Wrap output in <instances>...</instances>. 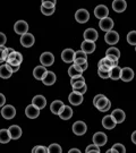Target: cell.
<instances>
[{
    "instance_id": "cell-1",
    "label": "cell",
    "mask_w": 136,
    "mask_h": 153,
    "mask_svg": "<svg viewBox=\"0 0 136 153\" xmlns=\"http://www.w3.org/2000/svg\"><path fill=\"white\" fill-rule=\"evenodd\" d=\"M1 116L5 119H7V120L13 119L16 116V109H15V107L11 105V104H6V105H4V108L1 109Z\"/></svg>"
},
{
    "instance_id": "cell-2",
    "label": "cell",
    "mask_w": 136,
    "mask_h": 153,
    "mask_svg": "<svg viewBox=\"0 0 136 153\" xmlns=\"http://www.w3.org/2000/svg\"><path fill=\"white\" fill-rule=\"evenodd\" d=\"M71 129H73V133H74L75 135L82 136V135H84V134L86 133L87 127H86V124H85L84 121L78 120V121H76V123H74V124H73Z\"/></svg>"
},
{
    "instance_id": "cell-3",
    "label": "cell",
    "mask_w": 136,
    "mask_h": 153,
    "mask_svg": "<svg viewBox=\"0 0 136 153\" xmlns=\"http://www.w3.org/2000/svg\"><path fill=\"white\" fill-rule=\"evenodd\" d=\"M104 41L110 45H114L119 41V34H118V32L112 31V30L108 31V32H106V35H104Z\"/></svg>"
},
{
    "instance_id": "cell-4",
    "label": "cell",
    "mask_w": 136,
    "mask_h": 153,
    "mask_svg": "<svg viewBox=\"0 0 136 153\" xmlns=\"http://www.w3.org/2000/svg\"><path fill=\"white\" fill-rule=\"evenodd\" d=\"M75 19H76L78 23H81V24H84V23L88 22V19H90V13H88L86 9L81 8V9H78V10L75 13Z\"/></svg>"
},
{
    "instance_id": "cell-5",
    "label": "cell",
    "mask_w": 136,
    "mask_h": 153,
    "mask_svg": "<svg viewBox=\"0 0 136 153\" xmlns=\"http://www.w3.org/2000/svg\"><path fill=\"white\" fill-rule=\"evenodd\" d=\"M40 62L42 64V66H45V67L52 66V64L54 62V56L51 52H48V51L43 52L40 56Z\"/></svg>"
},
{
    "instance_id": "cell-6",
    "label": "cell",
    "mask_w": 136,
    "mask_h": 153,
    "mask_svg": "<svg viewBox=\"0 0 136 153\" xmlns=\"http://www.w3.org/2000/svg\"><path fill=\"white\" fill-rule=\"evenodd\" d=\"M34 42H35V39H34V35L31 33L27 32L21 36V44L25 48H31Z\"/></svg>"
},
{
    "instance_id": "cell-7",
    "label": "cell",
    "mask_w": 136,
    "mask_h": 153,
    "mask_svg": "<svg viewBox=\"0 0 136 153\" xmlns=\"http://www.w3.org/2000/svg\"><path fill=\"white\" fill-rule=\"evenodd\" d=\"M25 115L30 119H35L40 116V109L38 107H35L34 104H30L25 108Z\"/></svg>"
},
{
    "instance_id": "cell-8",
    "label": "cell",
    "mask_w": 136,
    "mask_h": 153,
    "mask_svg": "<svg viewBox=\"0 0 136 153\" xmlns=\"http://www.w3.org/2000/svg\"><path fill=\"white\" fill-rule=\"evenodd\" d=\"M107 141H108V137L102 131H98V133H95L93 135V143L95 145H98V146H103V145H106Z\"/></svg>"
},
{
    "instance_id": "cell-9",
    "label": "cell",
    "mask_w": 136,
    "mask_h": 153,
    "mask_svg": "<svg viewBox=\"0 0 136 153\" xmlns=\"http://www.w3.org/2000/svg\"><path fill=\"white\" fill-rule=\"evenodd\" d=\"M134 78V71L129 68V67H124L121 68V75H120V79L123 82H131L132 79Z\"/></svg>"
},
{
    "instance_id": "cell-10",
    "label": "cell",
    "mask_w": 136,
    "mask_h": 153,
    "mask_svg": "<svg viewBox=\"0 0 136 153\" xmlns=\"http://www.w3.org/2000/svg\"><path fill=\"white\" fill-rule=\"evenodd\" d=\"M94 15L97 18L99 19H102V18H106V17L109 16V9L107 6L104 5H99L95 7L94 9Z\"/></svg>"
},
{
    "instance_id": "cell-11",
    "label": "cell",
    "mask_w": 136,
    "mask_h": 153,
    "mask_svg": "<svg viewBox=\"0 0 136 153\" xmlns=\"http://www.w3.org/2000/svg\"><path fill=\"white\" fill-rule=\"evenodd\" d=\"M14 31L17 34L23 35V34L27 33V31H28V24L25 21H17L15 23V25H14Z\"/></svg>"
},
{
    "instance_id": "cell-12",
    "label": "cell",
    "mask_w": 136,
    "mask_h": 153,
    "mask_svg": "<svg viewBox=\"0 0 136 153\" xmlns=\"http://www.w3.org/2000/svg\"><path fill=\"white\" fill-rule=\"evenodd\" d=\"M99 26L100 28L104 31V32H108V31H111L112 27H114V21L110 18V17H106V18H102L100 19L99 22Z\"/></svg>"
},
{
    "instance_id": "cell-13",
    "label": "cell",
    "mask_w": 136,
    "mask_h": 153,
    "mask_svg": "<svg viewBox=\"0 0 136 153\" xmlns=\"http://www.w3.org/2000/svg\"><path fill=\"white\" fill-rule=\"evenodd\" d=\"M106 57H108L109 59H111V60L114 61V62L119 64L118 61H119L120 51L117 49L116 47H111V48H109V49L106 51Z\"/></svg>"
},
{
    "instance_id": "cell-14",
    "label": "cell",
    "mask_w": 136,
    "mask_h": 153,
    "mask_svg": "<svg viewBox=\"0 0 136 153\" xmlns=\"http://www.w3.org/2000/svg\"><path fill=\"white\" fill-rule=\"evenodd\" d=\"M73 109H71L69 105H64L61 110H60V112L58 114L60 119H62V120H68V119H71V117H73Z\"/></svg>"
},
{
    "instance_id": "cell-15",
    "label": "cell",
    "mask_w": 136,
    "mask_h": 153,
    "mask_svg": "<svg viewBox=\"0 0 136 153\" xmlns=\"http://www.w3.org/2000/svg\"><path fill=\"white\" fill-rule=\"evenodd\" d=\"M83 100H84L83 99V94H80V93L74 92V91L68 95V101L73 105H80L83 102Z\"/></svg>"
},
{
    "instance_id": "cell-16",
    "label": "cell",
    "mask_w": 136,
    "mask_h": 153,
    "mask_svg": "<svg viewBox=\"0 0 136 153\" xmlns=\"http://www.w3.org/2000/svg\"><path fill=\"white\" fill-rule=\"evenodd\" d=\"M81 50L82 51H84L86 55H90V53L94 52V50H95V43L92 42V41L84 40L81 44Z\"/></svg>"
},
{
    "instance_id": "cell-17",
    "label": "cell",
    "mask_w": 136,
    "mask_h": 153,
    "mask_svg": "<svg viewBox=\"0 0 136 153\" xmlns=\"http://www.w3.org/2000/svg\"><path fill=\"white\" fill-rule=\"evenodd\" d=\"M47 73H48V71L45 69V66H36L33 69V76L39 81H42Z\"/></svg>"
},
{
    "instance_id": "cell-18",
    "label": "cell",
    "mask_w": 136,
    "mask_h": 153,
    "mask_svg": "<svg viewBox=\"0 0 136 153\" xmlns=\"http://www.w3.org/2000/svg\"><path fill=\"white\" fill-rule=\"evenodd\" d=\"M32 104H34L35 107H38L40 110L44 109L45 105H47V99L44 98L43 95H41V94L35 95V97L32 99Z\"/></svg>"
},
{
    "instance_id": "cell-19",
    "label": "cell",
    "mask_w": 136,
    "mask_h": 153,
    "mask_svg": "<svg viewBox=\"0 0 136 153\" xmlns=\"http://www.w3.org/2000/svg\"><path fill=\"white\" fill-rule=\"evenodd\" d=\"M117 125L116 120L114 119V117L111 115L104 116L103 119H102V126H103L106 129H114Z\"/></svg>"
},
{
    "instance_id": "cell-20",
    "label": "cell",
    "mask_w": 136,
    "mask_h": 153,
    "mask_svg": "<svg viewBox=\"0 0 136 153\" xmlns=\"http://www.w3.org/2000/svg\"><path fill=\"white\" fill-rule=\"evenodd\" d=\"M8 131H9V135H10L11 140H18L19 137L22 136V128L18 125H11L9 128H8Z\"/></svg>"
},
{
    "instance_id": "cell-21",
    "label": "cell",
    "mask_w": 136,
    "mask_h": 153,
    "mask_svg": "<svg viewBox=\"0 0 136 153\" xmlns=\"http://www.w3.org/2000/svg\"><path fill=\"white\" fill-rule=\"evenodd\" d=\"M127 8L126 0H114L112 1V9L116 13H123Z\"/></svg>"
},
{
    "instance_id": "cell-22",
    "label": "cell",
    "mask_w": 136,
    "mask_h": 153,
    "mask_svg": "<svg viewBox=\"0 0 136 153\" xmlns=\"http://www.w3.org/2000/svg\"><path fill=\"white\" fill-rule=\"evenodd\" d=\"M75 51L73 49H65L61 52V59L65 62H74Z\"/></svg>"
},
{
    "instance_id": "cell-23",
    "label": "cell",
    "mask_w": 136,
    "mask_h": 153,
    "mask_svg": "<svg viewBox=\"0 0 136 153\" xmlns=\"http://www.w3.org/2000/svg\"><path fill=\"white\" fill-rule=\"evenodd\" d=\"M99 38V34L97 32L95 28H87L84 32V39L87 40V41H92V42H95Z\"/></svg>"
},
{
    "instance_id": "cell-24",
    "label": "cell",
    "mask_w": 136,
    "mask_h": 153,
    "mask_svg": "<svg viewBox=\"0 0 136 153\" xmlns=\"http://www.w3.org/2000/svg\"><path fill=\"white\" fill-rule=\"evenodd\" d=\"M56 81H57V76H56V74H54V71H48V73L45 74L44 78L42 79L43 84L44 85H47V86L54 85V83H56Z\"/></svg>"
},
{
    "instance_id": "cell-25",
    "label": "cell",
    "mask_w": 136,
    "mask_h": 153,
    "mask_svg": "<svg viewBox=\"0 0 136 153\" xmlns=\"http://www.w3.org/2000/svg\"><path fill=\"white\" fill-rule=\"evenodd\" d=\"M111 116L114 117V119L116 120L117 124L124 123V120H125V118H126L125 112H124V110H121V109H114V111H112Z\"/></svg>"
},
{
    "instance_id": "cell-26",
    "label": "cell",
    "mask_w": 136,
    "mask_h": 153,
    "mask_svg": "<svg viewBox=\"0 0 136 153\" xmlns=\"http://www.w3.org/2000/svg\"><path fill=\"white\" fill-rule=\"evenodd\" d=\"M11 75H13V71L9 68V66H8L7 62L0 66V77H1V78L7 79V78L11 77Z\"/></svg>"
},
{
    "instance_id": "cell-27",
    "label": "cell",
    "mask_w": 136,
    "mask_h": 153,
    "mask_svg": "<svg viewBox=\"0 0 136 153\" xmlns=\"http://www.w3.org/2000/svg\"><path fill=\"white\" fill-rule=\"evenodd\" d=\"M64 105H65V104H64L62 101H60V100H54V102L50 104V110H51V112H52L54 115H58Z\"/></svg>"
},
{
    "instance_id": "cell-28",
    "label": "cell",
    "mask_w": 136,
    "mask_h": 153,
    "mask_svg": "<svg viewBox=\"0 0 136 153\" xmlns=\"http://www.w3.org/2000/svg\"><path fill=\"white\" fill-rule=\"evenodd\" d=\"M82 74H83V71L81 69V67L78 65H74L71 66L69 68H68V75L71 77H76V76H82Z\"/></svg>"
},
{
    "instance_id": "cell-29",
    "label": "cell",
    "mask_w": 136,
    "mask_h": 153,
    "mask_svg": "<svg viewBox=\"0 0 136 153\" xmlns=\"http://www.w3.org/2000/svg\"><path fill=\"white\" fill-rule=\"evenodd\" d=\"M71 84L73 88H82L83 85H85V79L83 76H76V77H71Z\"/></svg>"
},
{
    "instance_id": "cell-30",
    "label": "cell",
    "mask_w": 136,
    "mask_h": 153,
    "mask_svg": "<svg viewBox=\"0 0 136 153\" xmlns=\"http://www.w3.org/2000/svg\"><path fill=\"white\" fill-rule=\"evenodd\" d=\"M110 76L109 78H111V79H114V81H117V79H119L120 78V75H121V68H120L119 66H114L111 69H110Z\"/></svg>"
},
{
    "instance_id": "cell-31",
    "label": "cell",
    "mask_w": 136,
    "mask_h": 153,
    "mask_svg": "<svg viewBox=\"0 0 136 153\" xmlns=\"http://www.w3.org/2000/svg\"><path fill=\"white\" fill-rule=\"evenodd\" d=\"M125 152H126V148L121 143H116L114 145H112V148L107 151V153H125Z\"/></svg>"
},
{
    "instance_id": "cell-32",
    "label": "cell",
    "mask_w": 136,
    "mask_h": 153,
    "mask_svg": "<svg viewBox=\"0 0 136 153\" xmlns=\"http://www.w3.org/2000/svg\"><path fill=\"white\" fill-rule=\"evenodd\" d=\"M109 101H110V100H109V99L107 98L106 95H103L102 98L99 99L98 102H97V103L94 104V107H95V108H97V109H98L99 111H102V109H103L104 107H106V105L108 104Z\"/></svg>"
},
{
    "instance_id": "cell-33",
    "label": "cell",
    "mask_w": 136,
    "mask_h": 153,
    "mask_svg": "<svg viewBox=\"0 0 136 153\" xmlns=\"http://www.w3.org/2000/svg\"><path fill=\"white\" fill-rule=\"evenodd\" d=\"M11 140L8 129H0V143H8Z\"/></svg>"
},
{
    "instance_id": "cell-34",
    "label": "cell",
    "mask_w": 136,
    "mask_h": 153,
    "mask_svg": "<svg viewBox=\"0 0 136 153\" xmlns=\"http://www.w3.org/2000/svg\"><path fill=\"white\" fill-rule=\"evenodd\" d=\"M8 52H7V47L5 45H0V64H4L7 60Z\"/></svg>"
},
{
    "instance_id": "cell-35",
    "label": "cell",
    "mask_w": 136,
    "mask_h": 153,
    "mask_svg": "<svg viewBox=\"0 0 136 153\" xmlns=\"http://www.w3.org/2000/svg\"><path fill=\"white\" fill-rule=\"evenodd\" d=\"M127 42L132 45H136V31H131V32L127 34Z\"/></svg>"
},
{
    "instance_id": "cell-36",
    "label": "cell",
    "mask_w": 136,
    "mask_h": 153,
    "mask_svg": "<svg viewBox=\"0 0 136 153\" xmlns=\"http://www.w3.org/2000/svg\"><path fill=\"white\" fill-rule=\"evenodd\" d=\"M48 151H49V153H61L62 152V149H61L59 144L54 143V144H51L48 148Z\"/></svg>"
},
{
    "instance_id": "cell-37",
    "label": "cell",
    "mask_w": 136,
    "mask_h": 153,
    "mask_svg": "<svg viewBox=\"0 0 136 153\" xmlns=\"http://www.w3.org/2000/svg\"><path fill=\"white\" fill-rule=\"evenodd\" d=\"M54 10H56V7H54V8H48V7L41 6V13L43 15H45V16H51L54 13Z\"/></svg>"
},
{
    "instance_id": "cell-38",
    "label": "cell",
    "mask_w": 136,
    "mask_h": 153,
    "mask_svg": "<svg viewBox=\"0 0 136 153\" xmlns=\"http://www.w3.org/2000/svg\"><path fill=\"white\" fill-rule=\"evenodd\" d=\"M33 153H47L49 152L48 151V149L45 148V146H43V145H38V146H35V148L32 150Z\"/></svg>"
},
{
    "instance_id": "cell-39",
    "label": "cell",
    "mask_w": 136,
    "mask_h": 153,
    "mask_svg": "<svg viewBox=\"0 0 136 153\" xmlns=\"http://www.w3.org/2000/svg\"><path fill=\"white\" fill-rule=\"evenodd\" d=\"M87 153L90 152H95V153H99L100 152V146H98V145H95L94 143H93L92 145H88L86 148V150H85Z\"/></svg>"
},
{
    "instance_id": "cell-40",
    "label": "cell",
    "mask_w": 136,
    "mask_h": 153,
    "mask_svg": "<svg viewBox=\"0 0 136 153\" xmlns=\"http://www.w3.org/2000/svg\"><path fill=\"white\" fill-rule=\"evenodd\" d=\"M74 59H86L87 60V55L84 51L78 50V51H75V58Z\"/></svg>"
},
{
    "instance_id": "cell-41",
    "label": "cell",
    "mask_w": 136,
    "mask_h": 153,
    "mask_svg": "<svg viewBox=\"0 0 136 153\" xmlns=\"http://www.w3.org/2000/svg\"><path fill=\"white\" fill-rule=\"evenodd\" d=\"M98 75L101 77V78L106 79V78H109V76H110V73H109V71H104V69L98 68Z\"/></svg>"
},
{
    "instance_id": "cell-42",
    "label": "cell",
    "mask_w": 136,
    "mask_h": 153,
    "mask_svg": "<svg viewBox=\"0 0 136 153\" xmlns=\"http://www.w3.org/2000/svg\"><path fill=\"white\" fill-rule=\"evenodd\" d=\"M73 91L74 92H77V93H80V94H84V93L87 91V86H86V84L85 85H83L82 88H73Z\"/></svg>"
},
{
    "instance_id": "cell-43",
    "label": "cell",
    "mask_w": 136,
    "mask_h": 153,
    "mask_svg": "<svg viewBox=\"0 0 136 153\" xmlns=\"http://www.w3.org/2000/svg\"><path fill=\"white\" fill-rule=\"evenodd\" d=\"M7 42V38L2 32H0V45H5V43Z\"/></svg>"
},
{
    "instance_id": "cell-44",
    "label": "cell",
    "mask_w": 136,
    "mask_h": 153,
    "mask_svg": "<svg viewBox=\"0 0 136 153\" xmlns=\"http://www.w3.org/2000/svg\"><path fill=\"white\" fill-rule=\"evenodd\" d=\"M8 66H9V68L13 71V73H16V71H18L19 67H21V65H10V64H8Z\"/></svg>"
},
{
    "instance_id": "cell-45",
    "label": "cell",
    "mask_w": 136,
    "mask_h": 153,
    "mask_svg": "<svg viewBox=\"0 0 136 153\" xmlns=\"http://www.w3.org/2000/svg\"><path fill=\"white\" fill-rule=\"evenodd\" d=\"M5 103H6V98H5V95H4L2 93H0V107L5 105Z\"/></svg>"
},
{
    "instance_id": "cell-46",
    "label": "cell",
    "mask_w": 136,
    "mask_h": 153,
    "mask_svg": "<svg viewBox=\"0 0 136 153\" xmlns=\"http://www.w3.org/2000/svg\"><path fill=\"white\" fill-rule=\"evenodd\" d=\"M86 59H74V64H76V65H81V64H84V62H86Z\"/></svg>"
},
{
    "instance_id": "cell-47",
    "label": "cell",
    "mask_w": 136,
    "mask_h": 153,
    "mask_svg": "<svg viewBox=\"0 0 136 153\" xmlns=\"http://www.w3.org/2000/svg\"><path fill=\"white\" fill-rule=\"evenodd\" d=\"M42 6L48 7V8H54V7H56V5H54V4H51V2H42Z\"/></svg>"
},
{
    "instance_id": "cell-48",
    "label": "cell",
    "mask_w": 136,
    "mask_h": 153,
    "mask_svg": "<svg viewBox=\"0 0 136 153\" xmlns=\"http://www.w3.org/2000/svg\"><path fill=\"white\" fill-rule=\"evenodd\" d=\"M102 97H103V94H98V95H95V97H94V99H93V105H94V104L97 103V102H98L99 99L102 98Z\"/></svg>"
},
{
    "instance_id": "cell-49",
    "label": "cell",
    "mask_w": 136,
    "mask_h": 153,
    "mask_svg": "<svg viewBox=\"0 0 136 153\" xmlns=\"http://www.w3.org/2000/svg\"><path fill=\"white\" fill-rule=\"evenodd\" d=\"M110 108H111V102H110V101H109V102H108V104H107V105H106V107H104L103 109H102V111H101V112H106V111H108V110L110 109Z\"/></svg>"
},
{
    "instance_id": "cell-50",
    "label": "cell",
    "mask_w": 136,
    "mask_h": 153,
    "mask_svg": "<svg viewBox=\"0 0 136 153\" xmlns=\"http://www.w3.org/2000/svg\"><path fill=\"white\" fill-rule=\"evenodd\" d=\"M132 142L136 144V131H133V134H132Z\"/></svg>"
},
{
    "instance_id": "cell-51",
    "label": "cell",
    "mask_w": 136,
    "mask_h": 153,
    "mask_svg": "<svg viewBox=\"0 0 136 153\" xmlns=\"http://www.w3.org/2000/svg\"><path fill=\"white\" fill-rule=\"evenodd\" d=\"M42 2H51V4H57V0H42Z\"/></svg>"
},
{
    "instance_id": "cell-52",
    "label": "cell",
    "mask_w": 136,
    "mask_h": 153,
    "mask_svg": "<svg viewBox=\"0 0 136 153\" xmlns=\"http://www.w3.org/2000/svg\"><path fill=\"white\" fill-rule=\"evenodd\" d=\"M73 152L80 153V152H81V151H80V150H78V149H71V150H69V153H73Z\"/></svg>"
},
{
    "instance_id": "cell-53",
    "label": "cell",
    "mask_w": 136,
    "mask_h": 153,
    "mask_svg": "<svg viewBox=\"0 0 136 153\" xmlns=\"http://www.w3.org/2000/svg\"><path fill=\"white\" fill-rule=\"evenodd\" d=\"M135 51H136V45H135Z\"/></svg>"
},
{
    "instance_id": "cell-54",
    "label": "cell",
    "mask_w": 136,
    "mask_h": 153,
    "mask_svg": "<svg viewBox=\"0 0 136 153\" xmlns=\"http://www.w3.org/2000/svg\"><path fill=\"white\" fill-rule=\"evenodd\" d=\"M0 114H1V111H0Z\"/></svg>"
}]
</instances>
